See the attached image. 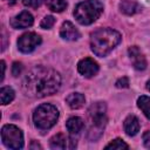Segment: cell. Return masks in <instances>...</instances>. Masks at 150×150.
<instances>
[{
  "label": "cell",
  "mask_w": 150,
  "mask_h": 150,
  "mask_svg": "<svg viewBox=\"0 0 150 150\" xmlns=\"http://www.w3.org/2000/svg\"><path fill=\"white\" fill-rule=\"evenodd\" d=\"M45 2H46V6L50 11L57 12V13L64 11L66 7H67V1L66 0H45Z\"/></svg>",
  "instance_id": "18"
},
{
  "label": "cell",
  "mask_w": 150,
  "mask_h": 150,
  "mask_svg": "<svg viewBox=\"0 0 150 150\" xmlns=\"http://www.w3.org/2000/svg\"><path fill=\"white\" fill-rule=\"evenodd\" d=\"M115 84H116L117 88H128L129 87V80H128V77L123 76V77L118 79Z\"/></svg>",
  "instance_id": "24"
},
{
  "label": "cell",
  "mask_w": 150,
  "mask_h": 150,
  "mask_svg": "<svg viewBox=\"0 0 150 150\" xmlns=\"http://www.w3.org/2000/svg\"><path fill=\"white\" fill-rule=\"evenodd\" d=\"M22 4L26 7H30V8H38L41 5V0H22Z\"/></svg>",
  "instance_id": "23"
},
{
  "label": "cell",
  "mask_w": 150,
  "mask_h": 150,
  "mask_svg": "<svg viewBox=\"0 0 150 150\" xmlns=\"http://www.w3.org/2000/svg\"><path fill=\"white\" fill-rule=\"evenodd\" d=\"M120 11L125 15H134L139 11V5L136 0H122L120 2Z\"/></svg>",
  "instance_id": "14"
},
{
  "label": "cell",
  "mask_w": 150,
  "mask_h": 150,
  "mask_svg": "<svg viewBox=\"0 0 150 150\" xmlns=\"http://www.w3.org/2000/svg\"><path fill=\"white\" fill-rule=\"evenodd\" d=\"M105 111H107V105L104 102H95L89 107L88 116L91 124L87 136L90 141H97L102 136L104 127L108 121Z\"/></svg>",
  "instance_id": "3"
},
{
  "label": "cell",
  "mask_w": 150,
  "mask_h": 150,
  "mask_svg": "<svg viewBox=\"0 0 150 150\" xmlns=\"http://www.w3.org/2000/svg\"><path fill=\"white\" fill-rule=\"evenodd\" d=\"M22 68H23V66H22L21 62H14L13 66H12V74L14 76H19L22 71Z\"/></svg>",
  "instance_id": "22"
},
{
  "label": "cell",
  "mask_w": 150,
  "mask_h": 150,
  "mask_svg": "<svg viewBox=\"0 0 150 150\" xmlns=\"http://www.w3.org/2000/svg\"><path fill=\"white\" fill-rule=\"evenodd\" d=\"M146 89L150 91V81H148V83H146Z\"/></svg>",
  "instance_id": "29"
},
{
  "label": "cell",
  "mask_w": 150,
  "mask_h": 150,
  "mask_svg": "<svg viewBox=\"0 0 150 150\" xmlns=\"http://www.w3.org/2000/svg\"><path fill=\"white\" fill-rule=\"evenodd\" d=\"M129 57L132 62V66L137 70H144L146 68V59L143 55V53L138 49L137 46H132L128 49Z\"/></svg>",
  "instance_id": "10"
},
{
  "label": "cell",
  "mask_w": 150,
  "mask_h": 150,
  "mask_svg": "<svg viewBox=\"0 0 150 150\" xmlns=\"http://www.w3.org/2000/svg\"><path fill=\"white\" fill-rule=\"evenodd\" d=\"M129 145L127 143H124L121 138H116L112 139L109 144L105 145V149H114V150H122V149H128Z\"/></svg>",
  "instance_id": "20"
},
{
  "label": "cell",
  "mask_w": 150,
  "mask_h": 150,
  "mask_svg": "<svg viewBox=\"0 0 150 150\" xmlns=\"http://www.w3.org/2000/svg\"><path fill=\"white\" fill-rule=\"evenodd\" d=\"M15 93L11 87H2L0 89V100H1V104L6 105L8 103H11L14 100Z\"/></svg>",
  "instance_id": "17"
},
{
  "label": "cell",
  "mask_w": 150,
  "mask_h": 150,
  "mask_svg": "<svg viewBox=\"0 0 150 150\" xmlns=\"http://www.w3.org/2000/svg\"><path fill=\"white\" fill-rule=\"evenodd\" d=\"M60 36L67 41H75L80 38V32L70 21H64L60 28Z\"/></svg>",
  "instance_id": "11"
},
{
  "label": "cell",
  "mask_w": 150,
  "mask_h": 150,
  "mask_svg": "<svg viewBox=\"0 0 150 150\" xmlns=\"http://www.w3.org/2000/svg\"><path fill=\"white\" fill-rule=\"evenodd\" d=\"M143 143H144L145 148L150 149V130H148L143 134Z\"/></svg>",
  "instance_id": "25"
},
{
  "label": "cell",
  "mask_w": 150,
  "mask_h": 150,
  "mask_svg": "<svg viewBox=\"0 0 150 150\" xmlns=\"http://www.w3.org/2000/svg\"><path fill=\"white\" fill-rule=\"evenodd\" d=\"M137 105L143 111V114L150 120V97L142 95L137 98Z\"/></svg>",
  "instance_id": "19"
},
{
  "label": "cell",
  "mask_w": 150,
  "mask_h": 150,
  "mask_svg": "<svg viewBox=\"0 0 150 150\" xmlns=\"http://www.w3.org/2000/svg\"><path fill=\"white\" fill-rule=\"evenodd\" d=\"M1 141L8 149H22L23 135L22 131L14 124H6L1 128Z\"/></svg>",
  "instance_id": "6"
},
{
  "label": "cell",
  "mask_w": 150,
  "mask_h": 150,
  "mask_svg": "<svg viewBox=\"0 0 150 150\" xmlns=\"http://www.w3.org/2000/svg\"><path fill=\"white\" fill-rule=\"evenodd\" d=\"M29 149H42V146H41L38 142L33 141V142L30 143V145H29Z\"/></svg>",
  "instance_id": "27"
},
{
  "label": "cell",
  "mask_w": 150,
  "mask_h": 150,
  "mask_svg": "<svg viewBox=\"0 0 150 150\" xmlns=\"http://www.w3.org/2000/svg\"><path fill=\"white\" fill-rule=\"evenodd\" d=\"M84 101V96L80 93H71L66 97V102L71 109H80L81 107H83Z\"/></svg>",
  "instance_id": "15"
},
{
  "label": "cell",
  "mask_w": 150,
  "mask_h": 150,
  "mask_svg": "<svg viewBox=\"0 0 150 150\" xmlns=\"http://www.w3.org/2000/svg\"><path fill=\"white\" fill-rule=\"evenodd\" d=\"M122 40L121 34L111 28H100L90 35V48L95 55H108Z\"/></svg>",
  "instance_id": "2"
},
{
  "label": "cell",
  "mask_w": 150,
  "mask_h": 150,
  "mask_svg": "<svg viewBox=\"0 0 150 150\" xmlns=\"http://www.w3.org/2000/svg\"><path fill=\"white\" fill-rule=\"evenodd\" d=\"M84 127V122L81 117L79 116H73L70 118H68V121L66 122V128L69 131L70 135H76L79 134Z\"/></svg>",
  "instance_id": "13"
},
{
  "label": "cell",
  "mask_w": 150,
  "mask_h": 150,
  "mask_svg": "<svg viewBox=\"0 0 150 150\" xmlns=\"http://www.w3.org/2000/svg\"><path fill=\"white\" fill-rule=\"evenodd\" d=\"M55 23V18L53 15H46L41 22H40V27L43 29H50Z\"/></svg>",
  "instance_id": "21"
},
{
  "label": "cell",
  "mask_w": 150,
  "mask_h": 150,
  "mask_svg": "<svg viewBox=\"0 0 150 150\" xmlns=\"http://www.w3.org/2000/svg\"><path fill=\"white\" fill-rule=\"evenodd\" d=\"M69 141L67 139V137L63 135V134H56V135H54L52 138H50V141H49V146L52 148V149H54V150H63V149H66L68 145H67V143H68Z\"/></svg>",
  "instance_id": "16"
},
{
  "label": "cell",
  "mask_w": 150,
  "mask_h": 150,
  "mask_svg": "<svg viewBox=\"0 0 150 150\" xmlns=\"http://www.w3.org/2000/svg\"><path fill=\"white\" fill-rule=\"evenodd\" d=\"M61 86L60 74L49 67L36 66L32 68L22 81L23 93L34 98L55 94Z\"/></svg>",
  "instance_id": "1"
},
{
  "label": "cell",
  "mask_w": 150,
  "mask_h": 150,
  "mask_svg": "<svg viewBox=\"0 0 150 150\" xmlns=\"http://www.w3.org/2000/svg\"><path fill=\"white\" fill-rule=\"evenodd\" d=\"M33 23H34L33 15L28 11H22L20 14L15 15L11 20V26L15 29H22V28L30 27Z\"/></svg>",
  "instance_id": "9"
},
{
  "label": "cell",
  "mask_w": 150,
  "mask_h": 150,
  "mask_svg": "<svg viewBox=\"0 0 150 150\" xmlns=\"http://www.w3.org/2000/svg\"><path fill=\"white\" fill-rule=\"evenodd\" d=\"M6 1H8V2H9V5H14V4L16 2V0H6Z\"/></svg>",
  "instance_id": "28"
},
{
  "label": "cell",
  "mask_w": 150,
  "mask_h": 150,
  "mask_svg": "<svg viewBox=\"0 0 150 150\" xmlns=\"http://www.w3.org/2000/svg\"><path fill=\"white\" fill-rule=\"evenodd\" d=\"M98 69L100 68H98L97 62L94 61V59H91V57H84V59L80 60V62L77 63L79 73L87 79L96 75L98 73Z\"/></svg>",
  "instance_id": "8"
},
{
  "label": "cell",
  "mask_w": 150,
  "mask_h": 150,
  "mask_svg": "<svg viewBox=\"0 0 150 150\" xmlns=\"http://www.w3.org/2000/svg\"><path fill=\"white\" fill-rule=\"evenodd\" d=\"M124 131L128 136H135L139 131V121L135 115H129L123 123Z\"/></svg>",
  "instance_id": "12"
},
{
  "label": "cell",
  "mask_w": 150,
  "mask_h": 150,
  "mask_svg": "<svg viewBox=\"0 0 150 150\" xmlns=\"http://www.w3.org/2000/svg\"><path fill=\"white\" fill-rule=\"evenodd\" d=\"M103 12V5L100 0H84L76 5L74 16L81 25H91L96 21Z\"/></svg>",
  "instance_id": "4"
},
{
  "label": "cell",
  "mask_w": 150,
  "mask_h": 150,
  "mask_svg": "<svg viewBox=\"0 0 150 150\" xmlns=\"http://www.w3.org/2000/svg\"><path fill=\"white\" fill-rule=\"evenodd\" d=\"M59 118V110L50 103H43L39 105L33 114V121L38 129L48 130L55 125Z\"/></svg>",
  "instance_id": "5"
},
{
  "label": "cell",
  "mask_w": 150,
  "mask_h": 150,
  "mask_svg": "<svg viewBox=\"0 0 150 150\" xmlns=\"http://www.w3.org/2000/svg\"><path fill=\"white\" fill-rule=\"evenodd\" d=\"M41 38L40 35H38L36 33L34 32H28V33H25L22 34L19 40H18V48L21 53H25V54H28V53H32L40 43H41Z\"/></svg>",
  "instance_id": "7"
},
{
  "label": "cell",
  "mask_w": 150,
  "mask_h": 150,
  "mask_svg": "<svg viewBox=\"0 0 150 150\" xmlns=\"http://www.w3.org/2000/svg\"><path fill=\"white\" fill-rule=\"evenodd\" d=\"M0 63H1V79H0V81H2V80H4V77H5V70H6V64H5V61H1Z\"/></svg>",
  "instance_id": "26"
}]
</instances>
